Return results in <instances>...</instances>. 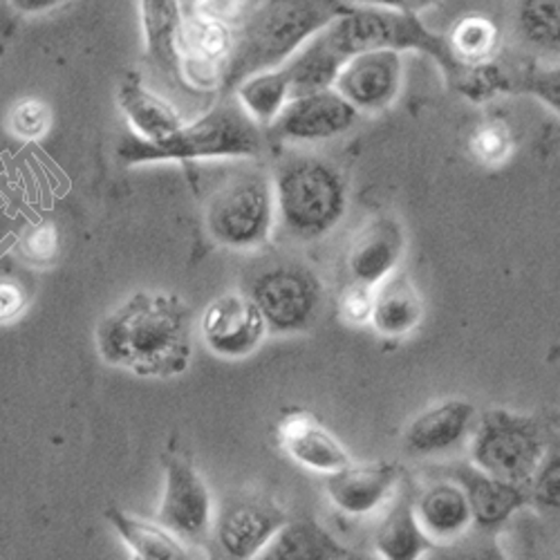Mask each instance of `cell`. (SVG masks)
I'll return each instance as SVG.
<instances>
[{
    "mask_svg": "<svg viewBox=\"0 0 560 560\" xmlns=\"http://www.w3.org/2000/svg\"><path fill=\"white\" fill-rule=\"evenodd\" d=\"M269 328L249 294L229 292L211 301L200 318V337L220 359L252 357L267 339Z\"/></svg>",
    "mask_w": 560,
    "mask_h": 560,
    "instance_id": "obj_10",
    "label": "cell"
},
{
    "mask_svg": "<svg viewBox=\"0 0 560 560\" xmlns=\"http://www.w3.org/2000/svg\"><path fill=\"white\" fill-rule=\"evenodd\" d=\"M283 451L305 469L330 476L352 464L346 446L307 412H292L278 427Z\"/></svg>",
    "mask_w": 560,
    "mask_h": 560,
    "instance_id": "obj_15",
    "label": "cell"
},
{
    "mask_svg": "<svg viewBox=\"0 0 560 560\" xmlns=\"http://www.w3.org/2000/svg\"><path fill=\"white\" fill-rule=\"evenodd\" d=\"M412 509L431 542H453L474 527L469 500L455 480L427 487L412 500Z\"/></svg>",
    "mask_w": 560,
    "mask_h": 560,
    "instance_id": "obj_19",
    "label": "cell"
},
{
    "mask_svg": "<svg viewBox=\"0 0 560 560\" xmlns=\"http://www.w3.org/2000/svg\"><path fill=\"white\" fill-rule=\"evenodd\" d=\"M451 85H457L462 95L471 102H487L504 90H511V79L502 66L493 61H480L462 66Z\"/></svg>",
    "mask_w": 560,
    "mask_h": 560,
    "instance_id": "obj_30",
    "label": "cell"
},
{
    "mask_svg": "<svg viewBox=\"0 0 560 560\" xmlns=\"http://www.w3.org/2000/svg\"><path fill=\"white\" fill-rule=\"evenodd\" d=\"M144 48L153 66L182 79V8L179 0H139Z\"/></svg>",
    "mask_w": 560,
    "mask_h": 560,
    "instance_id": "obj_21",
    "label": "cell"
},
{
    "mask_svg": "<svg viewBox=\"0 0 560 560\" xmlns=\"http://www.w3.org/2000/svg\"><path fill=\"white\" fill-rule=\"evenodd\" d=\"M431 540L415 516L412 500L399 498L375 534V549L386 560H417L431 549Z\"/></svg>",
    "mask_w": 560,
    "mask_h": 560,
    "instance_id": "obj_27",
    "label": "cell"
},
{
    "mask_svg": "<svg viewBox=\"0 0 560 560\" xmlns=\"http://www.w3.org/2000/svg\"><path fill=\"white\" fill-rule=\"evenodd\" d=\"M558 70H529L523 79H521V90L529 92V95H534L536 100H540L545 106L553 108L558 113V102H560V95H558Z\"/></svg>",
    "mask_w": 560,
    "mask_h": 560,
    "instance_id": "obj_34",
    "label": "cell"
},
{
    "mask_svg": "<svg viewBox=\"0 0 560 560\" xmlns=\"http://www.w3.org/2000/svg\"><path fill=\"white\" fill-rule=\"evenodd\" d=\"M424 318V301L406 273L393 271L372 288L370 320L377 335L386 339L408 337Z\"/></svg>",
    "mask_w": 560,
    "mask_h": 560,
    "instance_id": "obj_20",
    "label": "cell"
},
{
    "mask_svg": "<svg viewBox=\"0 0 560 560\" xmlns=\"http://www.w3.org/2000/svg\"><path fill=\"white\" fill-rule=\"evenodd\" d=\"M346 5V0H254L231 34L222 85L233 90L254 72L283 66Z\"/></svg>",
    "mask_w": 560,
    "mask_h": 560,
    "instance_id": "obj_2",
    "label": "cell"
},
{
    "mask_svg": "<svg viewBox=\"0 0 560 560\" xmlns=\"http://www.w3.org/2000/svg\"><path fill=\"white\" fill-rule=\"evenodd\" d=\"M262 128L233 100H226L191 124H182L164 142H147L135 132L126 135L117 158L126 166L155 162H191L222 158H256L262 153Z\"/></svg>",
    "mask_w": 560,
    "mask_h": 560,
    "instance_id": "obj_3",
    "label": "cell"
},
{
    "mask_svg": "<svg viewBox=\"0 0 560 560\" xmlns=\"http://www.w3.org/2000/svg\"><path fill=\"white\" fill-rule=\"evenodd\" d=\"M354 553L312 518H288L262 547V560H348Z\"/></svg>",
    "mask_w": 560,
    "mask_h": 560,
    "instance_id": "obj_23",
    "label": "cell"
},
{
    "mask_svg": "<svg viewBox=\"0 0 560 560\" xmlns=\"http://www.w3.org/2000/svg\"><path fill=\"white\" fill-rule=\"evenodd\" d=\"M70 3V0H8L14 14L23 16H36V14H48L61 5Z\"/></svg>",
    "mask_w": 560,
    "mask_h": 560,
    "instance_id": "obj_39",
    "label": "cell"
},
{
    "mask_svg": "<svg viewBox=\"0 0 560 560\" xmlns=\"http://www.w3.org/2000/svg\"><path fill=\"white\" fill-rule=\"evenodd\" d=\"M50 108L38 100H21L12 106L10 113L12 132L25 139V142H36V139L45 137V132L50 130Z\"/></svg>",
    "mask_w": 560,
    "mask_h": 560,
    "instance_id": "obj_32",
    "label": "cell"
},
{
    "mask_svg": "<svg viewBox=\"0 0 560 560\" xmlns=\"http://www.w3.org/2000/svg\"><path fill=\"white\" fill-rule=\"evenodd\" d=\"M249 296L276 335L305 332L323 310L320 278L301 262L267 267L252 280Z\"/></svg>",
    "mask_w": 560,
    "mask_h": 560,
    "instance_id": "obj_8",
    "label": "cell"
},
{
    "mask_svg": "<svg viewBox=\"0 0 560 560\" xmlns=\"http://www.w3.org/2000/svg\"><path fill=\"white\" fill-rule=\"evenodd\" d=\"M511 135L509 128L502 121H485L480 124L471 139H469V149L471 155L482 162V164H500L509 158L511 153Z\"/></svg>",
    "mask_w": 560,
    "mask_h": 560,
    "instance_id": "obj_31",
    "label": "cell"
},
{
    "mask_svg": "<svg viewBox=\"0 0 560 560\" xmlns=\"http://www.w3.org/2000/svg\"><path fill=\"white\" fill-rule=\"evenodd\" d=\"M325 34L346 59L368 50H395L401 55L412 50L438 61L448 83H453L462 70L446 36L431 32L419 14L346 5V10L325 27Z\"/></svg>",
    "mask_w": 560,
    "mask_h": 560,
    "instance_id": "obj_5",
    "label": "cell"
},
{
    "mask_svg": "<svg viewBox=\"0 0 560 560\" xmlns=\"http://www.w3.org/2000/svg\"><path fill=\"white\" fill-rule=\"evenodd\" d=\"M516 30L525 45L542 55L560 48V0H518Z\"/></svg>",
    "mask_w": 560,
    "mask_h": 560,
    "instance_id": "obj_28",
    "label": "cell"
},
{
    "mask_svg": "<svg viewBox=\"0 0 560 560\" xmlns=\"http://www.w3.org/2000/svg\"><path fill=\"white\" fill-rule=\"evenodd\" d=\"M476 406L466 399H446L419 412L406 427V448L417 455H440L455 448L471 433Z\"/></svg>",
    "mask_w": 560,
    "mask_h": 560,
    "instance_id": "obj_18",
    "label": "cell"
},
{
    "mask_svg": "<svg viewBox=\"0 0 560 560\" xmlns=\"http://www.w3.org/2000/svg\"><path fill=\"white\" fill-rule=\"evenodd\" d=\"M401 52L368 50L343 61L332 88L357 113H380L395 104L401 92Z\"/></svg>",
    "mask_w": 560,
    "mask_h": 560,
    "instance_id": "obj_11",
    "label": "cell"
},
{
    "mask_svg": "<svg viewBox=\"0 0 560 560\" xmlns=\"http://www.w3.org/2000/svg\"><path fill=\"white\" fill-rule=\"evenodd\" d=\"M469 453L471 464L482 474L511 485H529L549 453V444L534 417L491 408L478 419Z\"/></svg>",
    "mask_w": 560,
    "mask_h": 560,
    "instance_id": "obj_6",
    "label": "cell"
},
{
    "mask_svg": "<svg viewBox=\"0 0 560 560\" xmlns=\"http://www.w3.org/2000/svg\"><path fill=\"white\" fill-rule=\"evenodd\" d=\"M357 117L359 113L335 88H325L290 97L265 132L290 142H325L348 132Z\"/></svg>",
    "mask_w": 560,
    "mask_h": 560,
    "instance_id": "obj_12",
    "label": "cell"
},
{
    "mask_svg": "<svg viewBox=\"0 0 560 560\" xmlns=\"http://www.w3.org/2000/svg\"><path fill=\"white\" fill-rule=\"evenodd\" d=\"M339 307H341L343 318H348L350 323H357V325L368 323L370 312H372V288L361 285V283H352L341 294Z\"/></svg>",
    "mask_w": 560,
    "mask_h": 560,
    "instance_id": "obj_36",
    "label": "cell"
},
{
    "mask_svg": "<svg viewBox=\"0 0 560 560\" xmlns=\"http://www.w3.org/2000/svg\"><path fill=\"white\" fill-rule=\"evenodd\" d=\"M106 521L126 542L135 558L142 560H186L191 558L189 549L184 547L175 534L162 527L158 521L149 523L144 518H135L121 509H108Z\"/></svg>",
    "mask_w": 560,
    "mask_h": 560,
    "instance_id": "obj_25",
    "label": "cell"
},
{
    "mask_svg": "<svg viewBox=\"0 0 560 560\" xmlns=\"http://www.w3.org/2000/svg\"><path fill=\"white\" fill-rule=\"evenodd\" d=\"M117 104L130 130L153 144L164 142L184 124L177 110L137 77H128L119 83Z\"/></svg>",
    "mask_w": 560,
    "mask_h": 560,
    "instance_id": "obj_22",
    "label": "cell"
},
{
    "mask_svg": "<svg viewBox=\"0 0 560 560\" xmlns=\"http://www.w3.org/2000/svg\"><path fill=\"white\" fill-rule=\"evenodd\" d=\"M290 88L288 68L278 66L245 77L233 88V97L262 130H267L288 104Z\"/></svg>",
    "mask_w": 560,
    "mask_h": 560,
    "instance_id": "obj_26",
    "label": "cell"
},
{
    "mask_svg": "<svg viewBox=\"0 0 560 560\" xmlns=\"http://www.w3.org/2000/svg\"><path fill=\"white\" fill-rule=\"evenodd\" d=\"M455 482L462 485L466 500L471 506L474 525L482 532L500 529L511 516L532 502L527 485H511L498 478H491L476 469L474 464L464 466L455 474Z\"/></svg>",
    "mask_w": 560,
    "mask_h": 560,
    "instance_id": "obj_17",
    "label": "cell"
},
{
    "mask_svg": "<svg viewBox=\"0 0 560 560\" xmlns=\"http://www.w3.org/2000/svg\"><path fill=\"white\" fill-rule=\"evenodd\" d=\"M498 27L482 14L462 16L446 34V43L457 63L469 66L491 59L498 50Z\"/></svg>",
    "mask_w": 560,
    "mask_h": 560,
    "instance_id": "obj_29",
    "label": "cell"
},
{
    "mask_svg": "<svg viewBox=\"0 0 560 560\" xmlns=\"http://www.w3.org/2000/svg\"><path fill=\"white\" fill-rule=\"evenodd\" d=\"M290 516L267 498H247L229 504L215 523V540L233 560L258 558L271 536Z\"/></svg>",
    "mask_w": 560,
    "mask_h": 560,
    "instance_id": "obj_13",
    "label": "cell"
},
{
    "mask_svg": "<svg viewBox=\"0 0 560 560\" xmlns=\"http://www.w3.org/2000/svg\"><path fill=\"white\" fill-rule=\"evenodd\" d=\"M59 229L55 222H40L36 226H30L23 238V252L32 262L50 265L59 254Z\"/></svg>",
    "mask_w": 560,
    "mask_h": 560,
    "instance_id": "obj_33",
    "label": "cell"
},
{
    "mask_svg": "<svg viewBox=\"0 0 560 560\" xmlns=\"http://www.w3.org/2000/svg\"><path fill=\"white\" fill-rule=\"evenodd\" d=\"M401 469L395 462H380L357 466L330 474L325 482L330 502L350 518H361L375 513L397 489Z\"/></svg>",
    "mask_w": 560,
    "mask_h": 560,
    "instance_id": "obj_14",
    "label": "cell"
},
{
    "mask_svg": "<svg viewBox=\"0 0 560 560\" xmlns=\"http://www.w3.org/2000/svg\"><path fill=\"white\" fill-rule=\"evenodd\" d=\"M348 3L350 5H361V8H382V10L422 16V12L438 5L440 0H348Z\"/></svg>",
    "mask_w": 560,
    "mask_h": 560,
    "instance_id": "obj_38",
    "label": "cell"
},
{
    "mask_svg": "<svg viewBox=\"0 0 560 560\" xmlns=\"http://www.w3.org/2000/svg\"><path fill=\"white\" fill-rule=\"evenodd\" d=\"M343 61L346 57L335 48L325 30L307 38L283 63L290 72V97L332 88Z\"/></svg>",
    "mask_w": 560,
    "mask_h": 560,
    "instance_id": "obj_24",
    "label": "cell"
},
{
    "mask_svg": "<svg viewBox=\"0 0 560 560\" xmlns=\"http://www.w3.org/2000/svg\"><path fill=\"white\" fill-rule=\"evenodd\" d=\"M158 523L179 540H202L213 525V498L191 462L177 455L164 462V493Z\"/></svg>",
    "mask_w": 560,
    "mask_h": 560,
    "instance_id": "obj_9",
    "label": "cell"
},
{
    "mask_svg": "<svg viewBox=\"0 0 560 560\" xmlns=\"http://www.w3.org/2000/svg\"><path fill=\"white\" fill-rule=\"evenodd\" d=\"M406 252L404 229L393 218H377L370 222L352 243L348 269L352 283L368 288L380 285L384 278L397 271Z\"/></svg>",
    "mask_w": 560,
    "mask_h": 560,
    "instance_id": "obj_16",
    "label": "cell"
},
{
    "mask_svg": "<svg viewBox=\"0 0 560 560\" xmlns=\"http://www.w3.org/2000/svg\"><path fill=\"white\" fill-rule=\"evenodd\" d=\"M27 305V294L21 285L0 280V323L16 318Z\"/></svg>",
    "mask_w": 560,
    "mask_h": 560,
    "instance_id": "obj_37",
    "label": "cell"
},
{
    "mask_svg": "<svg viewBox=\"0 0 560 560\" xmlns=\"http://www.w3.org/2000/svg\"><path fill=\"white\" fill-rule=\"evenodd\" d=\"M276 222L271 179L249 173L231 179L207 209L209 236L226 249L252 252L262 247Z\"/></svg>",
    "mask_w": 560,
    "mask_h": 560,
    "instance_id": "obj_7",
    "label": "cell"
},
{
    "mask_svg": "<svg viewBox=\"0 0 560 560\" xmlns=\"http://www.w3.org/2000/svg\"><path fill=\"white\" fill-rule=\"evenodd\" d=\"M276 218L290 236L316 241L343 220L348 209L346 179L320 158H290L271 179Z\"/></svg>",
    "mask_w": 560,
    "mask_h": 560,
    "instance_id": "obj_4",
    "label": "cell"
},
{
    "mask_svg": "<svg viewBox=\"0 0 560 560\" xmlns=\"http://www.w3.org/2000/svg\"><path fill=\"white\" fill-rule=\"evenodd\" d=\"M106 363L137 377H175L191 363V312L166 292H137L97 328Z\"/></svg>",
    "mask_w": 560,
    "mask_h": 560,
    "instance_id": "obj_1",
    "label": "cell"
},
{
    "mask_svg": "<svg viewBox=\"0 0 560 560\" xmlns=\"http://www.w3.org/2000/svg\"><path fill=\"white\" fill-rule=\"evenodd\" d=\"M14 30H16L14 12L8 5V0H0V55L5 52L10 38L14 36Z\"/></svg>",
    "mask_w": 560,
    "mask_h": 560,
    "instance_id": "obj_40",
    "label": "cell"
},
{
    "mask_svg": "<svg viewBox=\"0 0 560 560\" xmlns=\"http://www.w3.org/2000/svg\"><path fill=\"white\" fill-rule=\"evenodd\" d=\"M532 493V502H540L545 506H558V459H542L532 482L527 485Z\"/></svg>",
    "mask_w": 560,
    "mask_h": 560,
    "instance_id": "obj_35",
    "label": "cell"
}]
</instances>
